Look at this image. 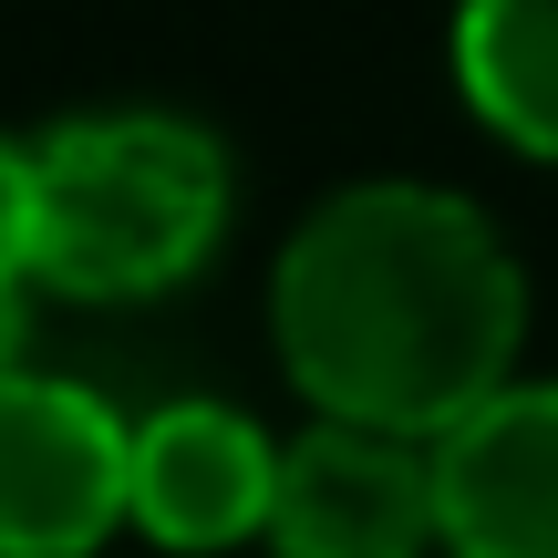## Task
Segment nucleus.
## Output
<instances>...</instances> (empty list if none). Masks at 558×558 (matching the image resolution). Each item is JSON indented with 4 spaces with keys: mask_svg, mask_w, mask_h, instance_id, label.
<instances>
[{
    "mask_svg": "<svg viewBox=\"0 0 558 558\" xmlns=\"http://www.w3.org/2000/svg\"><path fill=\"white\" fill-rule=\"evenodd\" d=\"M279 362L320 414L445 435L497 393L527 331V279L507 239L445 186H341L311 207L269 290Z\"/></svg>",
    "mask_w": 558,
    "mask_h": 558,
    "instance_id": "obj_1",
    "label": "nucleus"
},
{
    "mask_svg": "<svg viewBox=\"0 0 558 558\" xmlns=\"http://www.w3.org/2000/svg\"><path fill=\"white\" fill-rule=\"evenodd\" d=\"M41 156V279L73 300H156L218 248L228 156L186 114H83Z\"/></svg>",
    "mask_w": 558,
    "mask_h": 558,
    "instance_id": "obj_2",
    "label": "nucleus"
},
{
    "mask_svg": "<svg viewBox=\"0 0 558 558\" xmlns=\"http://www.w3.org/2000/svg\"><path fill=\"white\" fill-rule=\"evenodd\" d=\"M135 424L104 393L0 362V558H83L124 527Z\"/></svg>",
    "mask_w": 558,
    "mask_h": 558,
    "instance_id": "obj_3",
    "label": "nucleus"
},
{
    "mask_svg": "<svg viewBox=\"0 0 558 558\" xmlns=\"http://www.w3.org/2000/svg\"><path fill=\"white\" fill-rule=\"evenodd\" d=\"M259 538L279 558H424L435 548V456L393 424L320 414L279 445Z\"/></svg>",
    "mask_w": 558,
    "mask_h": 558,
    "instance_id": "obj_4",
    "label": "nucleus"
},
{
    "mask_svg": "<svg viewBox=\"0 0 558 558\" xmlns=\"http://www.w3.org/2000/svg\"><path fill=\"white\" fill-rule=\"evenodd\" d=\"M435 548L558 558V383H497L435 445Z\"/></svg>",
    "mask_w": 558,
    "mask_h": 558,
    "instance_id": "obj_5",
    "label": "nucleus"
},
{
    "mask_svg": "<svg viewBox=\"0 0 558 558\" xmlns=\"http://www.w3.org/2000/svg\"><path fill=\"white\" fill-rule=\"evenodd\" d=\"M269 476L279 445L228 403H166L135 424L124 456V518L156 548H239L269 518Z\"/></svg>",
    "mask_w": 558,
    "mask_h": 558,
    "instance_id": "obj_6",
    "label": "nucleus"
},
{
    "mask_svg": "<svg viewBox=\"0 0 558 558\" xmlns=\"http://www.w3.org/2000/svg\"><path fill=\"white\" fill-rule=\"evenodd\" d=\"M456 83L507 145L558 166V0H465Z\"/></svg>",
    "mask_w": 558,
    "mask_h": 558,
    "instance_id": "obj_7",
    "label": "nucleus"
},
{
    "mask_svg": "<svg viewBox=\"0 0 558 558\" xmlns=\"http://www.w3.org/2000/svg\"><path fill=\"white\" fill-rule=\"evenodd\" d=\"M41 259V156L0 145V279H32Z\"/></svg>",
    "mask_w": 558,
    "mask_h": 558,
    "instance_id": "obj_8",
    "label": "nucleus"
},
{
    "mask_svg": "<svg viewBox=\"0 0 558 558\" xmlns=\"http://www.w3.org/2000/svg\"><path fill=\"white\" fill-rule=\"evenodd\" d=\"M21 352V279H0V362Z\"/></svg>",
    "mask_w": 558,
    "mask_h": 558,
    "instance_id": "obj_9",
    "label": "nucleus"
}]
</instances>
